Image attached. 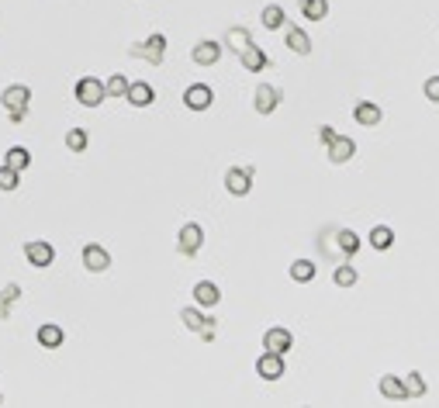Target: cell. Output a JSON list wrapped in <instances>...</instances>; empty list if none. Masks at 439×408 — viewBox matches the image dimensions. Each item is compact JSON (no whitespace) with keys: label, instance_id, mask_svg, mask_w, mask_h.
<instances>
[{"label":"cell","instance_id":"1","mask_svg":"<svg viewBox=\"0 0 439 408\" xmlns=\"http://www.w3.org/2000/svg\"><path fill=\"white\" fill-rule=\"evenodd\" d=\"M28 104H32V90H28L25 83H11V87L0 94V108H4V115L14 125H21L28 118Z\"/></svg>","mask_w":439,"mask_h":408},{"label":"cell","instance_id":"2","mask_svg":"<svg viewBox=\"0 0 439 408\" xmlns=\"http://www.w3.org/2000/svg\"><path fill=\"white\" fill-rule=\"evenodd\" d=\"M180 322H184V329L198 332L204 343H211V339L218 336V319H211V315H201L194 305H191V308H180Z\"/></svg>","mask_w":439,"mask_h":408},{"label":"cell","instance_id":"3","mask_svg":"<svg viewBox=\"0 0 439 408\" xmlns=\"http://www.w3.org/2000/svg\"><path fill=\"white\" fill-rule=\"evenodd\" d=\"M128 56L132 59H146L153 66H163V59H166V35H149L146 42L128 45Z\"/></svg>","mask_w":439,"mask_h":408},{"label":"cell","instance_id":"4","mask_svg":"<svg viewBox=\"0 0 439 408\" xmlns=\"http://www.w3.org/2000/svg\"><path fill=\"white\" fill-rule=\"evenodd\" d=\"M73 94H77V101H80L83 108H101L104 97H108V87H104V80H97V77H80L77 87H73Z\"/></svg>","mask_w":439,"mask_h":408},{"label":"cell","instance_id":"5","mask_svg":"<svg viewBox=\"0 0 439 408\" xmlns=\"http://www.w3.org/2000/svg\"><path fill=\"white\" fill-rule=\"evenodd\" d=\"M25 260H28V267L45 270V267L56 263V246L49 239H32V243H25Z\"/></svg>","mask_w":439,"mask_h":408},{"label":"cell","instance_id":"6","mask_svg":"<svg viewBox=\"0 0 439 408\" xmlns=\"http://www.w3.org/2000/svg\"><path fill=\"white\" fill-rule=\"evenodd\" d=\"M201 246H204V229H201L198 222H187L180 229V236H177V253L180 256H198Z\"/></svg>","mask_w":439,"mask_h":408},{"label":"cell","instance_id":"7","mask_svg":"<svg viewBox=\"0 0 439 408\" xmlns=\"http://www.w3.org/2000/svg\"><path fill=\"white\" fill-rule=\"evenodd\" d=\"M225 191L232 198H246L253 191V166H232L225 173Z\"/></svg>","mask_w":439,"mask_h":408},{"label":"cell","instance_id":"8","mask_svg":"<svg viewBox=\"0 0 439 408\" xmlns=\"http://www.w3.org/2000/svg\"><path fill=\"white\" fill-rule=\"evenodd\" d=\"M280 101H284V94H280V87H274V83H260L256 94H253V108H256V115H274Z\"/></svg>","mask_w":439,"mask_h":408},{"label":"cell","instance_id":"9","mask_svg":"<svg viewBox=\"0 0 439 408\" xmlns=\"http://www.w3.org/2000/svg\"><path fill=\"white\" fill-rule=\"evenodd\" d=\"M83 267L90 274H104V270H111V253L101 243H87L83 246Z\"/></svg>","mask_w":439,"mask_h":408},{"label":"cell","instance_id":"10","mask_svg":"<svg viewBox=\"0 0 439 408\" xmlns=\"http://www.w3.org/2000/svg\"><path fill=\"white\" fill-rule=\"evenodd\" d=\"M222 42H215V39H204L198 42L194 49H191V59H194V66H215L218 59H222Z\"/></svg>","mask_w":439,"mask_h":408},{"label":"cell","instance_id":"11","mask_svg":"<svg viewBox=\"0 0 439 408\" xmlns=\"http://www.w3.org/2000/svg\"><path fill=\"white\" fill-rule=\"evenodd\" d=\"M353 122H357L360 128H377V125L384 122V111H381V104H374V101H357Z\"/></svg>","mask_w":439,"mask_h":408},{"label":"cell","instance_id":"12","mask_svg":"<svg viewBox=\"0 0 439 408\" xmlns=\"http://www.w3.org/2000/svg\"><path fill=\"white\" fill-rule=\"evenodd\" d=\"M211 101H215V94H211V87H208V83H194V87H187V90H184V104H187L191 111H208V108H211Z\"/></svg>","mask_w":439,"mask_h":408},{"label":"cell","instance_id":"13","mask_svg":"<svg viewBox=\"0 0 439 408\" xmlns=\"http://www.w3.org/2000/svg\"><path fill=\"white\" fill-rule=\"evenodd\" d=\"M256 374H260L263 381H277V377H284V353L267 350V353L256 360Z\"/></svg>","mask_w":439,"mask_h":408},{"label":"cell","instance_id":"14","mask_svg":"<svg viewBox=\"0 0 439 408\" xmlns=\"http://www.w3.org/2000/svg\"><path fill=\"white\" fill-rule=\"evenodd\" d=\"M325 149H329V163H350L357 156V142L346 139V135H336Z\"/></svg>","mask_w":439,"mask_h":408},{"label":"cell","instance_id":"15","mask_svg":"<svg viewBox=\"0 0 439 408\" xmlns=\"http://www.w3.org/2000/svg\"><path fill=\"white\" fill-rule=\"evenodd\" d=\"M294 346V336L287 332L284 326H274L263 332V350H274V353H287Z\"/></svg>","mask_w":439,"mask_h":408},{"label":"cell","instance_id":"16","mask_svg":"<svg viewBox=\"0 0 439 408\" xmlns=\"http://www.w3.org/2000/svg\"><path fill=\"white\" fill-rule=\"evenodd\" d=\"M239 63H242V66H246V70H249V73H263V70L270 66V59H267V52H263V49L256 45V42L242 49V52H239Z\"/></svg>","mask_w":439,"mask_h":408},{"label":"cell","instance_id":"17","mask_svg":"<svg viewBox=\"0 0 439 408\" xmlns=\"http://www.w3.org/2000/svg\"><path fill=\"white\" fill-rule=\"evenodd\" d=\"M153 97H156V90H153V87H149L146 80L128 83V94H125V101H128L132 108H149V104H153Z\"/></svg>","mask_w":439,"mask_h":408},{"label":"cell","instance_id":"18","mask_svg":"<svg viewBox=\"0 0 439 408\" xmlns=\"http://www.w3.org/2000/svg\"><path fill=\"white\" fill-rule=\"evenodd\" d=\"M35 339H39L42 350H59L66 336H63V329L56 326V322H42L39 332H35Z\"/></svg>","mask_w":439,"mask_h":408},{"label":"cell","instance_id":"19","mask_svg":"<svg viewBox=\"0 0 439 408\" xmlns=\"http://www.w3.org/2000/svg\"><path fill=\"white\" fill-rule=\"evenodd\" d=\"M218 301H222L218 284H211V281H198V284H194V305H201V308H215Z\"/></svg>","mask_w":439,"mask_h":408},{"label":"cell","instance_id":"20","mask_svg":"<svg viewBox=\"0 0 439 408\" xmlns=\"http://www.w3.org/2000/svg\"><path fill=\"white\" fill-rule=\"evenodd\" d=\"M21 301V284H4L0 287V322H7L11 319V312H14V305Z\"/></svg>","mask_w":439,"mask_h":408},{"label":"cell","instance_id":"21","mask_svg":"<svg viewBox=\"0 0 439 408\" xmlns=\"http://www.w3.org/2000/svg\"><path fill=\"white\" fill-rule=\"evenodd\" d=\"M377 388H381V395H384V398H391V402H408L405 381H401V377H395V374H384Z\"/></svg>","mask_w":439,"mask_h":408},{"label":"cell","instance_id":"22","mask_svg":"<svg viewBox=\"0 0 439 408\" xmlns=\"http://www.w3.org/2000/svg\"><path fill=\"white\" fill-rule=\"evenodd\" d=\"M225 49H232L236 56H239L246 45H253V35H249V28H242V25H232L229 32H225V42H222Z\"/></svg>","mask_w":439,"mask_h":408},{"label":"cell","instance_id":"23","mask_svg":"<svg viewBox=\"0 0 439 408\" xmlns=\"http://www.w3.org/2000/svg\"><path fill=\"white\" fill-rule=\"evenodd\" d=\"M284 42H287V49L298 52V56H308V52H312V39L305 35V28H294V25H291L287 35H284Z\"/></svg>","mask_w":439,"mask_h":408},{"label":"cell","instance_id":"24","mask_svg":"<svg viewBox=\"0 0 439 408\" xmlns=\"http://www.w3.org/2000/svg\"><path fill=\"white\" fill-rule=\"evenodd\" d=\"M260 21H263V28H267V32H277V28L287 25V14H284V7H280V4H267V7H263V14H260Z\"/></svg>","mask_w":439,"mask_h":408},{"label":"cell","instance_id":"25","mask_svg":"<svg viewBox=\"0 0 439 408\" xmlns=\"http://www.w3.org/2000/svg\"><path fill=\"white\" fill-rule=\"evenodd\" d=\"M315 274H319V267H315L312 260H305V256L291 263V277H294L298 284H312V281H315Z\"/></svg>","mask_w":439,"mask_h":408},{"label":"cell","instance_id":"26","mask_svg":"<svg viewBox=\"0 0 439 408\" xmlns=\"http://www.w3.org/2000/svg\"><path fill=\"white\" fill-rule=\"evenodd\" d=\"M336 246H339L343 256H357L360 253V236L353 232V229H339V232H336Z\"/></svg>","mask_w":439,"mask_h":408},{"label":"cell","instance_id":"27","mask_svg":"<svg viewBox=\"0 0 439 408\" xmlns=\"http://www.w3.org/2000/svg\"><path fill=\"white\" fill-rule=\"evenodd\" d=\"M4 163L21 173V170H28V166H32V153H28L25 146H11V149H7V156H4Z\"/></svg>","mask_w":439,"mask_h":408},{"label":"cell","instance_id":"28","mask_svg":"<svg viewBox=\"0 0 439 408\" xmlns=\"http://www.w3.org/2000/svg\"><path fill=\"white\" fill-rule=\"evenodd\" d=\"M367 243L384 253V249H391V246H395V232H391L388 225H374V229H370V236H367Z\"/></svg>","mask_w":439,"mask_h":408},{"label":"cell","instance_id":"29","mask_svg":"<svg viewBox=\"0 0 439 408\" xmlns=\"http://www.w3.org/2000/svg\"><path fill=\"white\" fill-rule=\"evenodd\" d=\"M301 14L308 21H325L329 18V0H301Z\"/></svg>","mask_w":439,"mask_h":408},{"label":"cell","instance_id":"30","mask_svg":"<svg viewBox=\"0 0 439 408\" xmlns=\"http://www.w3.org/2000/svg\"><path fill=\"white\" fill-rule=\"evenodd\" d=\"M332 281H336V287H353L360 281V270L353 263H339L336 274H332Z\"/></svg>","mask_w":439,"mask_h":408},{"label":"cell","instance_id":"31","mask_svg":"<svg viewBox=\"0 0 439 408\" xmlns=\"http://www.w3.org/2000/svg\"><path fill=\"white\" fill-rule=\"evenodd\" d=\"M87 146H90V135L83 128H70L66 132V149L70 153H87Z\"/></svg>","mask_w":439,"mask_h":408},{"label":"cell","instance_id":"32","mask_svg":"<svg viewBox=\"0 0 439 408\" xmlns=\"http://www.w3.org/2000/svg\"><path fill=\"white\" fill-rule=\"evenodd\" d=\"M401 381H405V391H408V398H422V395L429 391L419 370H412V374H408V377H401Z\"/></svg>","mask_w":439,"mask_h":408},{"label":"cell","instance_id":"33","mask_svg":"<svg viewBox=\"0 0 439 408\" xmlns=\"http://www.w3.org/2000/svg\"><path fill=\"white\" fill-rule=\"evenodd\" d=\"M104 87H108L111 97H125V94H128V80H125L121 73H111V77L104 80Z\"/></svg>","mask_w":439,"mask_h":408},{"label":"cell","instance_id":"34","mask_svg":"<svg viewBox=\"0 0 439 408\" xmlns=\"http://www.w3.org/2000/svg\"><path fill=\"white\" fill-rule=\"evenodd\" d=\"M14 187H18V170L0 163V191H14Z\"/></svg>","mask_w":439,"mask_h":408},{"label":"cell","instance_id":"35","mask_svg":"<svg viewBox=\"0 0 439 408\" xmlns=\"http://www.w3.org/2000/svg\"><path fill=\"white\" fill-rule=\"evenodd\" d=\"M422 90H426V101H433V104H439V77H429Z\"/></svg>","mask_w":439,"mask_h":408},{"label":"cell","instance_id":"36","mask_svg":"<svg viewBox=\"0 0 439 408\" xmlns=\"http://www.w3.org/2000/svg\"><path fill=\"white\" fill-rule=\"evenodd\" d=\"M319 139H322V142H325V146H329V142L336 139V132H332L329 125H322V128H319Z\"/></svg>","mask_w":439,"mask_h":408},{"label":"cell","instance_id":"37","mask_svg":"<svg viewBox=\"0 0 439 408\" xmlns=\"http://www.w3.org/2000/svg\"><path fill=\"white\" fill-rule=\"evenodd\" d=\"M0 405H4V395H0Z\"/></svg>","mask_w":439,"mask_h":408}]
</instances>
